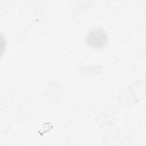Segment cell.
Here are the masks:
<instances>
[{
  "label": "cell",
  "instance_id": "cell-1",
  "mask_svg": "<svg viewBox=\"0 0 146 146\" xmlns=\"http://www.w3.org/2000/svg\"><path fill=\"white\" fill-rule=\"evenodd\" d=\"M85 41L89 47L99 49L104 48L107 44L108 38L104 30L94 28L88 31L85 37Z\"/></svg>",
  "mask_w": 146,
  "mask_h": 146
}]
</instances>
